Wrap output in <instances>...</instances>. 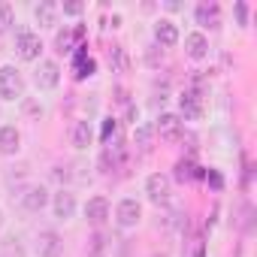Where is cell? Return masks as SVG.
I'll list each match as a JSON object with an SVG mask.
<instances>
[{"label":"cell","mask_w":257,"mask_h":257,"mask_svg":"<svg viewBox=\"0 0 257 257\" xmlns=\"http://www.w3.org/2000/svg\"><path fill=\"white\" fill-rule=\"evenodd\" d=\"M25 94V79L16 67H0V100H16Z\"/></svg>","instance_id":"cell-1"},{"label":"cell","mask_w":257,"mask_h":257,"mask_svg":"<svg viewBox=\"0 0 257 257\" xmlns=\"http://www.w3.org/2000/svg\"><path fill=\"white\" fill-rule=\"evenodd\" d=\"M16 52H19L22 61H37L40 52H43V43H40V37L34 31H22L19 40H16Z\"/></svg>","instance_id":"cell-2"},{"label":"cell","mask_w":257,"mask_h":257,"mask_svg":"<svg viewBox=\"0 0 257 257\" xmlns=\"http://www.w3.org/2000/svg\"><path fill=\"white\" fill-rule=\"evenodd\" d=\"M194 16H197V25L200 28H209V31L221 28V7L212 4V0H203V4L194 10Z\"/></svg>","instance_id":"cell-3"},{"label":"cell","mask_w":257,"mask_h":257,"mask_svg":"<svg viewBox=\"0 0 257 257\" xmlns=\"http://www.w3.org/2000/svg\"><path fill=\"white\" fill-rule=\"evenodd\" d=\"M146 191H149V197H152V203H167L170 200V179L167 176H161V173H152L149 179H146Z\"/></svg>","instance_id":"cell-4"},{"label":"cell","mask_w":257,"mask_h":257,"mask_svg":"<svg viewBox=\"0 0 257 257\" xmlns=\"http://www.w3.org/2000/svg\"><path fill=\"white\" fill-rule=\"evenodd\" d=\"M37 251H40V257H61L64 242H61V236L55 230H43L37 236Z\"/></svg>","instance_id":"cell-5"},{"label":"cell","mask_w":257,"mask_h":257,"mask_svg":"<svg viewBox=\"0 0 257 257\" xmlns=\"http://www.w3.org/2000/svg\"><path fill=\"white\" fill-rule=\"evenodd\" d=\"M115 215H118V224L121 227H137L140 218H143V206L137 200H121L118 209H115Z\"/></svg>","instance_id":"cell-6"},{"label":"cell","mask_w":257,"mask_h":257,"mask_svg":"<svg viewBox=\"0 0 257 257\" xmlns=\"http://www.w3.org/2000/svg\"><path fill=\"white\" fill-rule=\"evenodd\" d=\"M46 203H49V191H46L43 185H31V188H25V194H22V206H25L28 212H43Z\"/></svg>","instance_id":"cell-7"},{"label":"cell","mask_w":257,"mask_h":257,"mask_svg":"<svg viewBox=\"0 0 257 257\" xmlns=\"http://www.w3.org/2000/svg\"><path fill=\"white\" fill-rule=\"evenodd\" d=\"M155 131H158L164 140L176 143V140H182V118H179V115H173V112H167V115H161V118H158V127H155Z\"/></svg>","instance_id":"cell-8"},{"label":"cell","mask_w":257,"mask_h":257,"mask_svg":"<svg viewBox=\"0 0 257 257\" xmlns=\"http://www.w3.org/2000/svg\"><path fill=\"white\" fill-rule=\"evenodd\" d=\"M34 79H37V88L49 91V88H55V85L61 82V70H58L55 61H40V70H37Z\"/></svg>","instance_id":"cell-9"},{"label":"cell","mask_w":257,"mask_h":257,"mask_svg":"<svg viewBox=\"0 0 257 257\" xmlns=\"http://www.w3.org/2000/svg\"><path fill=\"white\" fill-rule=\"evenodd\" d=\"M155 40H158V46L170 49V46H176V43H179V28H176L170 19H161V22L155 25Z\"/></svg>","instance_id":"cell-10"},{"label":"cell","mask_w":257,"mask_h":257,"mask_svg":"<svg viewBox=\"0 0 257 257\" xmlns=\"http://www.w3.org/2000/svg\"><path fill=\"white\" fill-rule=\"evenodd\" d=\"M85 218H88L91 224H103V221L109 218V203H106V197H91L88 206H85Z\"/></svg>","instance_id":"cell-11"},{"label":"cell","mask_w":257,"mask_h":257,"mask_svg":"<svg viewBox=\"0 0 257 257\" xmlns=\"http://www.w3.org/2000/svg\"><path fill=\"white\" fill-rule=\"evenodd\" d=\"M19 143H22V137H19V131H16L13 124L0 127V155H16L19 152Z\"/></svg>","instance_id":"cell-12"},{"label":"cell","mask_w":257,"mask_h":257,"mask_svg":"<svg viewBox=\"0 0 257 257\" xmlns=\"http://www.w3.org/2000/svg\"><path fill=\"white\" fill-rule=\"evenodd\" d=\"M182 115L185 118H200L203 115V97H200V91H185L182 94Z\"/></svg>","instance_id":"cell-13"},{"label":"cell","mask_w":257,"mask_h":257,"mask_svg":"<svg viewBox=\"0 0 257 257\" xmlns=\"http://www.w3.org/2000/svg\"><path fill=\"white\" fill-rule=\"evenodd\" d=\"M185 49H188V55H191L194 61H200V58L209 55V40H206L203 34H188V37H185Z\"/></svg>","instance_id":"cell-14"},{"label":"cell","mask_w":257,"mask_h":257,"mask_svg":"<svg viewBox=\"0 0 257 257\" xmlns=\"http://www.w3.org/2000/svg\"><path fill=\"white\" fill-rule=\"evenodd\" d=\"M34 16H37V25L40 28H52L55 19H58V4H55V0H43V4L34 10Z\"/></svg>","instance_id":"cell-15"},{"label":"cell","mask_w":257,"mask_h":257,"mask_svg":"<svg viewBox=\"0 0 257 257\" xmlns=\"http://www.w3.org/2000/svg\"><path fill=\"white\" fill-rule=\"evenodd\" d=\"M73 212H76V197L70 191H58L55 194V215L58 218H73Z\"/></svg>","instance_id":"cell-16"},{"label":"cell","mask_w":257,"mask_h":257,"mask_svg":"<svg viewBox=\"0 0 257 257\" xmlns=\"http://www.w3.org/2000/svg\"><path fill=\"white\" fill-rule=\"evenodd\" d=\"M203 173H206V170H200V167H194V161H179V164H176V179H179V182H191V179H203Z\"/></svg>","instance_id":"cell-17"},{"label":"cell","mask_w":257,"mask_h":257,"mask_svg":"<svg viewBox=\"0 0 257 257\" xmlns=\"http://www.w3.org/2000/svg\"><path fill=\"white\" fill-rule=\"evenodd\" d=\"M94 70H97L94 58H88L85 52H79L76 55V79H88V76H94Z\"/></svg>","instance_id":"cell-18"},{"label":"cell","mask_w":257,"mask_h":257,"mask_svg":"<svg viewBox=\"0 0 257 257\" xmlns=\"http://www.w3.org/2000/svg\"><path fill=\"white\" fill-rule=\"evenodd\" d=\"M73 146L76 149H88L91 146V124L88 121H79L76 131H73Z\"/></svg>","instance_id":"cell-19"},{"label":"cell","mask_w":257,"mask_h":257,"mask_svg":"<svg viewBox=\"0 0 257 257\" xmlns=\"http://www.w3.org/2000/svg\"><path fill=\"white\" fill-rule=\"evenodd\" d=\"M55 46H58V52L64 55V52H73V49H82L79 43H76V34L70 31V28H64L61 34H58V40H55Z\"/></svg>","instance_id":"cell-20"},{"label":"cell","mask_w":257,"mask_h":257,"mask_svg":"<svg viewBox=\"0 0 257 257\" xmlns=\"http://www.w3.org/2000/svg\"><path fill=\"white\" fill-rule=\"evenodd\" d=\"M13 25H16V13H13V7L7 4V0H0V34L10 31Z\"/></svg>","instance_id":"cell-21"},{"label":"cell","mask_w":257,"mask_h":257,"mask_svg":"<svg viewBox=\"0 0 257 257\" xmlns=\"http://www.w3.org/2000/svg\"><path fill=\"white\" fill-rule=\"evenodd\" d=\"M152 140H155V127L143 124L140 131H137V146H140L143 152H149V149H152Z\"/></svg>","instance_id":"cell-22"},{"label":"cell","mask_w":257,"mask_h":257,"mask_svg":"<svg viewBox=\"0 0 257 257\" xmlns=\"http://www.w3.org/2000/svg\"><path fill=\"white\" fill-rule=\"evenodd\" d=\"M109 61H112V67H115L118 73H124V70H127V55H124V49H121V46H112Z\"/></svg>","instance_id":"cell-23"},{"label":"cell","mask_w":257,"mask_h":257,"mask_svg":"<svg viewBox=\"0 0 257 257\" xmlns=\"http://www.w3.org/2000/svg\"><path fill=\"white\" fill-rule=\"evenodd\" d=\"M0 257H25V248H22L16 239H10V242H4V251H0Z\"/></svg>","instance_id":"cell-24"},{"label":"cell","mask_w":257,"mask_h":257,"mask_svg":"<svg viewBox=\"0 0 257 257\" xmlns=\"http://www.w3.org/2000/svg\"><path fill=\"white\" fill-rule=\"evenodd\" d=\"M103 248H106V236L103 233H94L91 236V257H103Z\"/></svg>","instance_id":"cell-25"},{"label":"cell","mask_w":257,"mask_h":257,"mask_svg":"<svg viewBox=\"0 0 257 257\" xmlns=\"http://www.w3.org/2000/svg\"><path fill=\"white\" fill-rule=\"evenodd\" d=\"M203 179H206V182H209L215 191H221V188H224V179H221V173H218V170H209V173H203Z\"/></svg>","instance_id":"cell-26"},{"label":"cell","mask_w":257,"mask_h":257,"mask_svg":"<svg viewBox=\"0 0 257 257\" xmlns=\"http://www.w3.org/2000/svg\"><path fill=\"white\" fill-rule=\"evenodd\" d=\"M115 127H118L115 118H106V121H103V143H109V137L115 134Z\"/></svg>","instance_id":"cell-27"},{"label":"cell","mask_w":257,"mask_h":257,"mask_svg":"<svg viewBox=\"0 0 257 257\" xmlns=\"http://www.w3.org/2000/svg\"><path fill=\"white\" fill-rule=\"evenodd\" d=\"M82 10H85V7L79 4V0H70V4H64V13H67V16H79Z\"/></svg>","instance_id":"cell-28"},{"label":"cell","mask_w":257,"mask_h":257,"mask_svg":"<svg viewBox=\"0 0 257 257\" xmlns=\"http://www.w3.org/2000/svg\"><path fill=\"white\" fill-rule=\"evenodd\" d=\"M236 16H239V25L245 28V25H248V7H245V4H236Z\"/></svg>","instance_id":"cell-29"},{"label":"cell","mask_w":257,"mask_h":257,"mask_svg":"<svg viewBox=\"0 0 257 257\" xmlns=\"http://www.w3.org/2000/svg\"><path fill=\"white\" fill-rule=\"evenodd\" d=\"M0 227H4V212H0Z\"/></svg>","instance_id":"cell-30"}]
</instances>
